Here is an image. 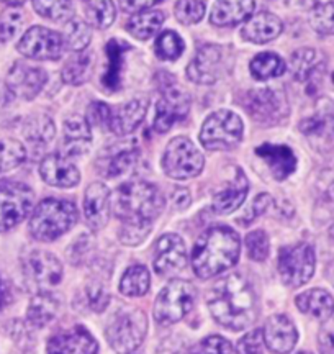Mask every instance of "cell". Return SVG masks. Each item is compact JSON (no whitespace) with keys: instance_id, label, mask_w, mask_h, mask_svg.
<instances>
[{"instance_id":"47","label":"cell","mask_w":334,"mask_h":354,"mask_svg":"<svg viewBox=\"0 0 334 354\" xmlns=\"http://www.w3.org/2000/svg\"><path fill=\"white\" fill-rule=\"evenodd\" d=\"M233 346L226 338L219 335H212L202 342L193 344L190 354H231Z\"/></svg>"},{"instance_id":"23","label":"cell","mask_w":334,"mask_h":354,"mask_svg":"<svg viewBox=\"0 0 334 354\" xmlns=\"http://www.w3.org/2000/svg\"><path fill=\"white\" fill-rule=\"evenodd\" d=\"M92 141L90 123L87 118L72 115L64 122L63 151L66 156H82L89 151Z\"/></svg>"},{"instance_id":"36","label":"cell","mask_w":334,"mask_h":354,"mask_svg":"<svg viewBox=\"0 0 334 354\" xmlns=\"http://www.w3.org/2000/svg\"><path fill=\"white\" fill-rule=\"evenodd\" d=\"M55 123L46 115H33L26 120L23 127L25 138L37 146H45L50 143L55 138Z\"/></svg>"},{"instance_id":"18","label":"cell","mask_w":334,"mask_h":354,"mask_svg":"<svg viewBox=\"0 0 334 354\" xmlns=\"http://www.w3.org/2000/svg\"><path fill=\"white\" fill-rule=\"evenodd\" d=\"M264 343L275 354H287L295 348L298 331L295 323L287 315H274L267 320L262 330Z\"/></svg>"},{"instance_id":"6","label":"cell","mask_w":334,"mask_h":354,"mask_svg":"<svg viewBox=\"0 0 334 354\" xmlns=\"http://www.w3.org/2000/svg\"><path fill=\"white\" fill-rule=\"evenodd\" d=\"M243 122L235 112L218 110L206 118L200 131V141L208 151H228L243 138Z\"/></svg>"},{"instance_id":"31","label":"cell","mask_w":334,"mask_h":354,"mask_svg":"<svg viewBox=\"0 0 334 354\" xmlns=\"http://www.w3.org/2000/svg\"><path fill=\"white\" fill-rule=\"evenodd\" d=\"M59 302L55 295L48 294V292H41V294L35 295L30 302L28 312H26V318H28L30 325L35 328H43L48 323L52 322L58 315Z\"/></svg>"},{"instance_id":"49","label":"cell","mask_w":334,"mask_h":354,"mask_svg":"<svg viewBox=\"0 0 334 354\" xmlns=\"http://www.w3.org/2000/svg\"><path fill=\"white\" fill-rule=\"evenodd\" d=\"M262 330H253L246 333L236 344V354H264Z\"/></svg>"},{"instance_id":"50","label":"cell","mask_w":334,"mask_h":354,"mask_svg":"<svg viewBox=\"0 0 334 354\" xmlns=\"http://www.w3.org/2000/svg\"><path fill=\"white\" fill-rule=\"evenodd\" d=\"M87 295V305L94 310V312H102V310L107 308V305L110 302V295L108 292L105 290V287L99 282H94L87 287L86 290Z\"/></svg>"},{"instance_id":"61","label":"cell","mask_w":334,"mask_h":354,"mask_svg":"<svg viewBox=\"0 0 334 354\" xmlns=\"http://www.w3.org/2000/svg\"><path fill=\"white\" fill-rule=\"evenodd\" d=\"M298 354H311V353H308V351H302V353H298Z\"/></svg>"},{"instance_id":"1","label":"cell","mask_w":334,"mask_h":354,"mask_svg":"<svg viewBox=\"0 0 334 354\" xmlns=\"http://www.w3.org/2000/svg\"><path fill=\"white\" fill-rule=\"evenodd\" d=\"M206 304L215 320L231 331L246 330L257 317L256 294L241 274L217 282L206 295Z\"/></svg>"},{"instance_id":"39","label":"cell","mask_w":334,"mask_h":354,"mask_svg":"<svg viewBox=\"0 0 334 354\" xmlns=\"http://www.w3.org/2000/svg\"><path fill=\"white\" fill-rule=\"evenodd\" d=\"M92 69V56L90 55H79L72 59H69L63 68L61 77L66 84L71 86H81L90 77Z\"/></svg>"},{"instance_id":"43","label":"cell","mask_w":334,"mask_h":354,"mask_svg":"<svg viewBox=\"0 0 334 354\" xmlns=\"http://www.w3.org/2000/svg\"><path fill=\"white\" fill-rule=\"evenodd\" d=\"M300 130L308 136H326L334 131V115L328 112L315 113L300 123Z\"/></svg>"},{"instance_id":"2","label":"cell","mask_w":334,"mask_h":354,"mask_svg":"<svg viewBox=\"0 0 334 354\" xmlns=\"http://www.w3.org/2000/svg\"><path fill=\"white\" fill-rule=\"evenodd\" d=\"M239 251L241 241L235 230L230 227L208 228L193 246V272L200 279L218 276L238 263Z\"/></svg>"},{"instance_id":"12","label":"cell","mask_w":334,"mask_h":354,"mask_svg":"<svg viewBox=\"0 0 334 354\" xmlns=\"http://www.w3.org/2000/svg\"><path fill=\"white\" fill-rule=\"evenodd\" d=\"M254 120L262 125H274L284 120L288 113L287 99L282 92L272 91V88H262V91L250 92L248 102L244 104Z\"/></svg>"},{"instance_id":"46","label":"cell","mask_w":334,"mask_h":354,"mask_svg":"<svg viewBox=\"0 0 334 354\" xmlns=\"http://www.w3.org/2000/svg\"><path fill=\"white\" fill-rule=\"evenodd\" d=\"M246 248H248V254L250 259L262 263L269 256V236L262 230L250 232L246 236Z\"/></svg>"},{"instance_id":"44","label":"cell","mask_w":334,"mask_h":354,"mask_svg":"<svg viewBox=\"0 0 334 354\" xmlns=\"http://www.w3.org/2000/svg\"><path fill=\"white\" fill-rule=\"evenodd\" d=\"M205 3L202 0H179L175 3V19L184 25H195L204 19Z\"/></svg>"},{"instance_id":"22","label":"cell","mask_w":334,"mask_h":354,"mask_svg":"<svg viewBox=\"0 0 334 354\" xmlns=\"http://www.w3.org/2000/svg\"><path fill=\"white\" fill-rule=\"evenodd\" d=\"M148 112V99H133L120 107L112 110L108 128L118 136H125L133 133L141 125L144 115Z\"/></svg>"},{"instance_id":"10","label":"cell","mask_w":334,"mask_h":354,"mask_svg":"<svg viewBox=\"0 0 334 354\" xmlns=\"http://www.w3.org/2000/svg\"><path fill=\"white\" fill-rule=\"evenodd\" d=\"M315 251L308 243L285 246L279 253V272L288 287H300L310 281L315 272Z\"/></svg>"},{"instance_id":"58","label":"cell","mask_w":334,"mask_h":354,"mask_svg":"<svg viewBox=\"0 0 334 354\" xmlns=\"http://www.w3.org/2000/svg\"><path fill=\"white\" fill-rule=\"evenodd\" d=\"M326 277H328V281L331 282V284L334 286V263H331L328 266V269H326Z\"/></svg>"},{"instance_id":"57","label":"cell","mask_w":334,"mask_h":354,"mask_svg":"<svg viewBox=\"0 0 334 354\" xmlns=\"http://www.w3.org/2000/svg\"><path fill=\"white\" fill-rule=\"evenodd\" d=\"M7 302H8V290L6 284L2 282V279H0V310L6 307Z\"/></svg>"},{"instance_id":"15","label":"cell","mask_w":334,"mask_h":354,"mask_svg":"<svg viewBox=\"0 0 334 354\" xmlns=\"http://www.w3.org/2000/svg\"><path fill=\"white\" fill-rule=\"evenodd\" d=\"M187 264V250L182 238L174 233L162 234L155 248V271L159 276H173Z\"/></svg>"},{"instance_id":"56","label":"cell","mask_w":334,"mask_h":354,"mask_svg":"<svg viewBox=\"0 0 334 354\" xmlns=\"http://www.w3.org/2000/svg\"><path fill=\"white\" fill-rule=\"evenodd\" d=\"M174 205L177 209H186V207L190 203V194H188L187 189H177L174 194Z\"/></svg>"},{"instance_id":"11","label":"cell","mask_w":334,"mask_h":354,"mask_svg":"<svg viewBox=\"0 0 334 354\" xmlns=\"http://www.w3.org/2000/svg\"><path fill=\"white\" fill-rule=\"evenodd\" d=\"M64 39L45 26H32L17 44V50L30 59L56 61L63 57Z\"/></svg>"},{"instance_id":"21","label":"cell","mask_w":334,"mask_h":354,"mask_svg":"<svg viewBox=\"0 0 334 354\" xmlns=\"http://www.w3.org/2000/svg\"><path fill=\"white\" fill-rule=\"evenodd\" d=\"M110 190L102 183L90 184L86 190L84 198V215H86L87 225L99 232L102 230L110 218Z\"/></svg>"},{"instance_id":"38","label":"cell","mask_w":334,"mask_h":354,"mask_svg":"<svg viewBox=\"0 0 334 354\" xmlns=\"http://www.w3.org/2000/svg\"><path fill=\"white\" fill-rule=\"evenodd\" d=\"M63 39L64 46L68 48V50H71L74 53L84 51L89 46L92 39L89 25H87L86 21H82L81 19H71L64 25Z\"/></svg>"},{"instance_id":"26","label":"cell","mask_w":334,"mask_h":354,"mask_svg":"<svg viewBox=\"0 0 334 354\" xmlns=\"http://www.w3.org/2000/svg\"><path fill=\"white\" fill-rule=\"evenodd\" d=\"M249 184L248 179H246L244 172L236 169V177L231 180L230 184L226 185L225 189L219 190L218 194H215L213 197V210L219 215H228L236 209H239L246 201V196H248Z\"/></svg>"},{"instance_id":"14","label":"cell","mask_w":334,"mask_h":354,"mask_svg":"<svg viewBox=\"0 0 334 354\" xmlns=\"http://www.w3.org/2000/svg\"><path fill=\"white\" fill-rule=\"evenodd\" d=\"M23 272L39 289H50L63 279V264L48 251H32L23 259Z\"/></svg>"},{"instance_id":"32","label":"cell","mask_w":334,"mask_h":354,"mask_svg":"<svg viewBox=\"0 0 334 354\" xmlns=\"http://www.w3.org/2000/svg\"><path fill=\"white\" fill-rule=\"evenodd\" d=\"M164 24V13L161 10H143L135 13L126 24V30L138 39H149L159 32Z\"/></svg>"},{"instance_id":"51","label":"cell","mask_w":334,"mask_h":354,"mask_svg":"<svg viewBox=\"0 0 334 354\" xmlns=\"http://www.w3.org/2000/svg\"><path fill=\"white\" fill-rule=\"evenodd\" d=\"M110 118H112V109L104 102H92L89 110H87V122L90 125L108 127Z\"/></svg>"},{"instance_id":"13","label":"cell","mask_w":334,"mask_h":354,"mask_svg":"<svg viewBox=\"0 0 334 354\" xmlns=\"http://www.w3.org/2000/svg\"><path fill=\"white\" fill-rule=\"evenodd\" d=\"M161 100L156 105V117H155V130L157 133L169 131L175 122L184 120L190 110V97H188L182 88L175 86H167L162 88Z\"/></svg>"},{"instance_id":"16","label":"cell","mask_w":334,"mask_h":354,"mask_svg":"<svg viewBox=\"0 0 334 354\" xmlns=\"http://www.w3.org/2000/svg\"><path fill=\"white\" fill-rule=\"evenodd\" d=\"M48 81L45 69L23 63H15L7 76V88L20 99L32 100L37 97Z\"/></svg>"},{"instance_id":"9","label":"cell","mask_w":334,"mask_h":354,"mask_svg":"<svg viewBox=\"0 0 334 354\" xmlns=\"http://www.w3.org/2000/svg\"><path fill=\"white\" fill-rule=\"evenodd\" d=\"M35 194L28 185L3 180L0 183V232H8L23 221L33 209Z\"/></svg>"},{"instance_id":"54","label":"cell","mask_w":334,"mask_h":354,"mask_svg":"<svg viewBox=\"0 0 334 354\" xmlns=\"http://www.w3.org/2000/svg\"><path fill=\"white\" fill-rule=\"evenodd\" d=\"M151 227H138V225H123L120 232V241L123 245L135 246L148 236Z\"/></svg>"},{"instance_id":"33","label":"cell","mask_w":334,"mask_h":354,"mask_svg":"<svg viewBox=\"0 0 334 354\" xmlns=\"http://www.w3.org/2000/svg\"><path fill=\"white\" fill-rule=\"evenodd\" d=\"M151 286V276L149 271L141 264H135L126 269L120 281V292L128 297H141L146 295Z\"/></svg>"},{"instance_id":"7","label":"cell","mask_w":334,"mask_h":354,"mask_svg":"<svg viewBox=\"0 0 334 354\" xmlns=\"http://www.w3.org/2000/svg\"><path fill=\"white\" fill-rule=\"evenodd\" d=\"M197 290L193 284L182 279H174L157 295L155 308V318L161 325H173L182 320L193 308Z\"/></svg>"},{"instance_id":"62","label":"cell","mask_w":334,"mask_h":354,"mask_svg":"<svg viewBox=\"0 0 334 354\" xmlns=\"http://www.w3.org/2000/svg\"><path fill=\"white\" fill-rule=\"evenodd\" d=\"M333 81H334V76H333Z\"/></svg>"},{"instance_id":"60","label":"cell","mask_w":334,"mask_h":354,"mask_svg":"<svg viewBox=\"0 0 334 354\" xmlns=\"http://www.w3.org/2000/svg\"><path fill=\"white\" fill-rule=\"evenodd\" d=\"M329 233H331V236L334 238V225H333V228H331V232H329Z\"/></svg>"},{"instance_id":"8","label":"cell","mask_w":334,"mask_h":354,"mask_svg":"<svg viewBox=\"0 0 334 354\" xmlns=\"http://www.w3.org/2000/svg\"><path fill=\"white\" fill-rule=\"evenodd\" d=\"M204 154L186 136H177V138L170 140L164 156H162L164 172L177 180L192 179V177L199 176L204 169Z\"/></svg>"},{"instance_id":"30","label":"cell","mask_w":334,"mask_h":354,"mask_svg":"<svg viewBox=\"0 0 334 354\" xmlns=\"http://www.w3.org/2000/svg\"><path fill=\"white\" fill-rule=\"evenodd\" d=\"M128 44L120 39H110L107 44L108 64L102 77V86L107 92H115L121 86L123 61H125V53L128 51Z\"/></svg>"},{"instance_id":"41","label":"cell","mask_w":334,"mask_h":354,"mask_svg":"<svg viewBox=\"0 0 334 354\" xmlns=\"http://www.w3.org/2000/svg\"><path fill=\"white\" fill-rule=\"evenodd\" d=\"M26 158L25 146L17 140H0V174L19 167Z\"/></svg>"},{"instance_id":"29","label":"cell","mask_w":334,"mask_h":354,"mask_svg":"<svg viewBox=\"0 0 334 354\" xmlns=\"http://www.w3.org/2000/svg\"><path fill=\"white\" fill-rule=\"evenodd\" d=\"M138 154V148H136L133 143L118 145L117 148H110L108 151L100 158L104 162L105 176L118 177L125 174V172H128L131 167L135 166Z\"/></svg>"},{"instance_id":"27","label":"cell","mask_w":334,"mask_h":354,"mask_svg":"<svg viewBox=\"0 0 334 354\" xmlns=\"http://www.w3.org/2000/svg\"><path fill=\"white\" fill-rule=\"evenodd\" d=\"M254 12V0H217L210 21L217 26H235L248 20Z\"/></svg>"},{"instance_id":"28","label":"cell","mask_w":334,"mask_h":354,"mask_svg":"<svg viewBox=\"0 0 334 354\" xmlns=\"http://www.w3.org/2000/svg\"><path fill=\"white\" fill-rule=\"evenodd\" d=\"M295 302L300 312L318 318V320H326L334 313L333 295L323 289H311L303 292L295 299Z\"/></svg>"},{"instance_id":"20","label":"cell","mask_w":334,"mask_h":354,"mask_svg":"<svg viewBox=\"0 0 334 354\" xmlns=\"http://www.w3.org/2000/svg\"><path fill=\"white\" fill-rule=\"evenodd\" d=\"M222 48L217 44L202 46L187 68V76L197 84H213L219 77Z\"/></svg>"},{"instance_id":"45","label":"cell","mask_w":334,"mask_h":354,"mask_svg":"<svg viewBox=\"0 0 334 354\" xmlns=\"http://www.w3.org/2000/svg\"><path fill=\"white\" fill-rule=\"evenodd\" d=\"M310 24L318 33L334 35V2L316 6L310 13Z\"/></svg>"},{"instance_id":"19","label":"cell","mask_w":334,"mask_h":354,"mask_svg":"<svg viewBox=\"0 0 334 354\" xmlns=\"http://www.w3.org/2000/svg\"><path fill=\"white\" fill-rule=\"evenodd\" d=\"M39 174L46 184L52 187H63L69 189L79 184L81 180V172L76 165L61 154H50L41 161L39 165Z\"/></svg>"},{"instance_id":"53","label":"cell","mask_w":334,"mask_h":354,"mask_svg":"<svg viewBox=\"0 0 334 354\" xmlns=\"http://www.w3.org/2000/svg\"><path fill=\"white\" fill-rule=\"evenodd\" d=\"M271 203H272V198H271L269 194H261V196H257L256 198H254L249 209L246 210L243 218H238V221L241 225H249L250 221L256 220L259 215H262L264 212L267 210V207L271 205Z\"/></svg>"},{"instance_id":"24","label":"cell","mask_w":334,"mask_h":354,"mask_svg":"<svg viewBox=\"0 0 334 354\" xmlns=\"http://www.w3.org/2000/svg\"><path fill=\"white\" fill-rule=\"evenodd\" d=\"M256 154L266 161L277 180L287 179L297 167V158L288 146L264 143L256 148Z\"/></svg>"},{"instance_id":"37","label":"cell","mask_w":334,"mask_h":354,"mask_svg":"<svg viewBox=\"0 0 334 354\" xmlns=\"http://www.w3.org/2000/svg\"><path fill=\"white\" fill-rule=\"evenodd\" d=\"M87 21L99 30H107L117 19L115 3L112 0H86Z\"/></svg>"},{"instance_id":"42","label":"cell","mask_w":334,"mask_h":354,"mask_svg":"<svg viewBox=\"0 0 334 354\" xmlns=\"http://www.w3.org/2000/svg\"><path fill=\"white\" fill-rule=\"evenodd\" d=\"M155 51L159 59L164 61H175L182 56L184 53V41L177 33L173 30H167V32L161 33L156 38L155 43Z\"/></svg>"},{"instance_id":"55","label":"cell","mask_w":334,"mask_h":354,"mask_svg":"<svg viewBox=\"0 0 334 354\" xmlns=\"http://www.w3.org/2000/svg\"><path fill=\"white\" fill-rule=\"evenodd\" d=\"M120 2V7L125 12L130 13H138L143 10H148V8L157 6V3L164 2V0H118Z\"/></svg>"},{"instance_id":"59","label":"cell","mask_w":334,"mask_h":354,"mask_svg":"<svg viewBox=\"0 0 334 354\" xmlns=\"http://www.w3.org/2000/svg\"><path fill=\"white\" fill-rule=\"evenodd\" d=\"M0 2L7 3V6H10V7H19V6H21V3H25L26 0H0Z\"/></svg>"},{"instance_id":"48","label":"cell","mask_w":334,"mask_h":354,"mask_svg":"<svg viewBox=\"0 0 334 354\" xmlns=\"http://www.w3.org/2000/svg\"><path fill=\"white\" fill-rule=\"evenodd\" d=\"M23 15L17 8H8L0 15V41H8L20 32Z\"/></svg>"},{"instance_id":"3","label":"cell","mask_w":334,"mask_h":354,"mask_svg":"<svg viewBox=\"0 0 334 354\" xmlns=\"http://www.w3.org/2000/svg\"><path fill=\"white\" fill-rule=\"evenodd\" d=\"M164 209V197L156 185L146 180H131L120 185L113 197V212L123 225L151 227Z\"/></svg>"},{"instance_id":"17","label":"cell","mask_w":334,"mask_h":354,"mask_svg":"<svg viewBox=\"0 0 334 354\" xmlns=\"http://www.w3.org/2000/svg\"><path fill=\"white\" fill-rule=\"evenodd\" d=\"M99 343L84 326L55 335L48 342L46 354H97Z\"/></svg>"},{"instance_id":"4","label":"cell","mask_w":334,"mask_h":354,"mask_svg":"<svg viewBox=\"0 0 334 354\" xmlns=\"http://www.w3.org/2000/svg\"><path fill=\"white\" fill-rule=\"evenodd\" d=\"M77 207L63 198L39 202L30 218V233L39 241H55L77 223Z\"/></svg>"},{"instance_id":"52","label":"cell","mask_w":334,"mask_h":354,"mask_svg":"<svg viewBox=\"0 0 334 354\" xmlns=\"http://www.w3.org/2000/svg\"><path fill=\"white\" fill-rule=\"evenodd\" d=\"M320 354H334V315L324 320L318 333Z\"/></svg>"},{"instance_id":"35","label":"cell","mask_w":334,"mask_h":354,"mask_svg":"<svg viewBox=\"0 0 334 354\" xmlns=\"http://www.w3.org/2000/svg\"><path fill=\"white\" fill-rule=\"evenodd\" d=\"M250 74L257 81H267V79L279 77L285 73V63L275 53H261L250 61Z\"/></svg>"},{"instance_id":"34","label":"cell","mask_w":334,"mask_h":354,"mask_svg":"<svg viewBox=\"0 0 334 354\" xmlns=\"http://www.w3.org/2000/svg\"><path fill=\"white\" fill-rule=\"evenodd\" d=\"M320 68V56L313 48H302L292 55L290 61V71L295 81L306 82L310 77H313L316 69Z\"/></svg>"},{"instance_id":"40","label":"cell","mask_w":334,"mask_h":354,"mask_svg":"<svg viewBox=\"0 0 334 354\" xmlns=\"http://www.w3.org/2000/svg\"><path fill=\"white\" fill-rule=\"evenodd\" d=\"M39 15L52 21H66L72 17V0H33Z\"/></svg>"},{"instance_id":"25","label":"cell","mask_w":334,"mask_h":354,"mask_svg":"<svg viewBox=\"0 0 334 354\" xmlns=\"http://www.w3.org/2000/svg\"><path fill=\"white\" fill-rule=\"evenodd\" d=\"M284 24L279 17L274 15L271 12H261L257 15H254L253 19L246 21L243 26V37L249 41L262 44L269 43L272 39H275L282 33Z\"/></svg>"},{"instance_id":"5","label":"cell","mask_w":334,"mask_h":354,"mask_svg":"<svg viewBox=\"0 0 334 354\" xmlns=\"http://www.w3.org/2000/svg\"><path fill=\"white\" fill-rule=\"evenodd\" d=\"M148 333V318L138 308L117 312L107 325V342L117 354H131L144 342Z\"/></svg>"}]
</instances>
